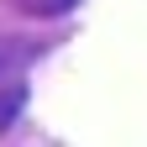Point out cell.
I'll use <instances>...</instances> for the list:
<instances>
[{
    "instance_id": "obj_1",
    "label": "cell",
    "mask_w": 147,
    "mask_h": 147,
    "mask_svg": "<svg viewBox=\"0 0 147 147\" xmlns=\"http://www.w3.org/2000/svg\"><path fill=\"white\" fill-rule=\"evenodd\" d=\"M21 105H26V84L21 79H0V131L21 116Z\"/></svg>"
},
{
    "instance_id": "obj_2",
    "label": "cell",
    "mask_w": 147,
    "mask_h": 147,
    "mask_svg": "<svg viewBox=\"0 0 147 147\" xmlns=\"http://www.w3.org/2000/svg\"><path fill=\"white\" fill-rule=\"evenodd\" d=\"M26 5H32V11H47V16H53V11H68L74 0H26Z\"/></svg>"
}]
</instances>
